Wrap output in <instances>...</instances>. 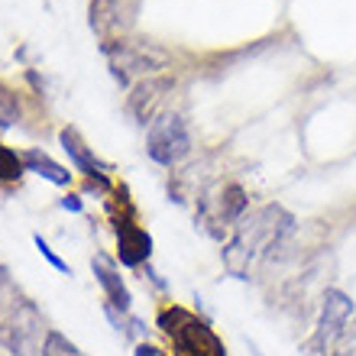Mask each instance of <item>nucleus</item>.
I'll return each mask as SVG.
<instances>
[{
    "instance_id": "obj_1",
    "label": "nucleus",
    "mask_w": 356,
    "mask_h": 356,
    "mask_svg": "<svg viewBox=\"0 0 356 356\" xmlns=\"http://www.w3.org/2000/svg\"><path fill=\"white\" fill-rule=\"evenodd\" d=\"M159 327L172 340L178 356H227L224 343L211 330V324L195 318L191 311L178 308V305L159 311Z\"/></svg>"
},
{
    "instance_id": "obj_2",
    "label": "nucleus",
    "mask_w": 356,
    "mask_h": 356,
    "mask_svg": "<svg viewBox=\"0 0 356 356\" xmlns=\"http://www.w3.org/2000/svg\"><path fill=\"white\" fill-rule=\"evenodd\" d=\"M104 56L111 58V72L113 78L120 81L123 88L130 85L133 75H146L152 78L156 72L172 65V56L156 42H146V39H113V42H104Z\"/></svg>"
},
{
    "instance_id": "obj_3",
    "label": "nucleus",
    "mask_w": 356,
    "mask_h": 356,
    "mask_svg": "<svg viewBox=\"0 0 356 356\" xmlns=\"http://www.w3.org/2000/svg\"><path fill=\"white\" fill-rule=\"evenodd\" d=\"M46 337L49 330L33 301H19L10 311V318L0 324V347L10 356H39L46 347Z\"/></svg>"
},
{
    "instance_id": "obj_4",
    "label": "nucleus",
    "mask_w": 356,
    "mask_h": 356,
    "mask_svg": "<svg viewBox=\"0 0 356 356\" xmlns=\"http://www.w3.org/2000/svg\"><path fill=\"white\" fill-rule=\"evenodd\" d=\"M188 149H191V136H188V127L178 113H159V117L149 123L146 152H149L152 162L172 169V165H178V162L185 159Z\"/></svg>"
},
{
    "instance_id": "obj_5",
    "label": "nucleus",
    "mask_w": 356,
    "mask_h": 356,
    "mask_svg": "<svg viewBox=\"0 0 356 356\" xmlns=\"http://www.w3.org/2000/svg\"><path fill=\"white\" fill-rule=\"evenodd\" d=\"M353 298H350L347 291L340 289H327L324 291V305H321V318H318V334H314V340H318L321 353H334V347H337L340 340H343V334H347V324L350 318H353Z\"/></svg>"
},
{
    "instance_id": "obj_6",
    "label": "nucleus",
    "mask_w": 356,
    "mask_h": 356,
    "mask_svg": "<svg viewBox=\"0 0 356 356\" xmlns=\"http://www.w3.org/2000/svg\"><path fill=\"white\" fill-rule=\"evenodd\" d=\"M133 23V0H91V29L104 42L123 39Z\"/></svg>"
},
{
    "instance_id": "obj_7",
    "label": "nucleus",
    "mask_w": 356,
    "mask_h": 356,
    "mask_svg": "<svg viewBox=\"0 0 356 356\" xmlns=\"http://www.w3.org/2000/svg\"><path fill=\"white\" fill-rule=\"evenodd\" d=\"M113 234H117V256H120L123 266H130V269H136V266L149 263L152 256V236L143 230L133 217H120L117 224H113Z\"/></svg>"
},
{
    "instance_id": "obj_8",
    "label": "nucleus",
    "mask_w": 356,
    "mask_h": 356,
    "mask_svg": "<svg viewBox=\"0 0 356 356\" xmlns=\"http://www.w3.org/2000/svg\"><path fill=\"white\" fill-rule=\"evenodd\" d=\"M91 269H94V279H97V285H101L104 295H107V305H113V308H120V311H130L133 295H130V289L123 285L120 269H117V263H113L111 256H107V253H97L91 259Z\"/></svg>"
},
{
    "instance_id": "obj_9",
    "label": "nucleus",
    "mask_w": 356,
    "mask_h": 356,
    "mask_svg": "<svg viewBox=\"0 0 356 356\" xmlns=\"http://www.w3.org/2000/svg\"><path fill=\"white\" fill-rule=\"evenodd\" d=\"M165 88H169L165 78H146V81H140L130 94V113L133 117H136L140 123L156 120V117H159V101L165 97V94H162Z\"/></svg>"
},
{
    "instance_id": "obj_10",
    "label": "nucleus",
    "mask_w": 356,
    "mask_h": 356,
    "mask_svg": "<svg viewBox=\"0 0 356 356\" xmlns=\"http://www.w3.org/2000/svg\"><path fill=\"white\" fill-rule=\"evenodd\" d=\"M246 207H250V197H246L243 188L224 185V191L217 197V214H214V220H211V227L214 224H240L246 214Z\"/></svg>"
},
{
    "instance_id": "obj_11",
    "label": "nucleus",
    "mask_w": 356,
    "mask_h": 356,
    "mask_svg": "<svg viewBox=\"0 0 356 356\" xmlns=\"http://www.w3.org/2000/svg\"><path fill=\"white\" fill-rule=\"evenodd\" d=\"M23 165H26V172H36L39 178H46V181H52V185H58V188H65L68 181H72V172H68L65 165L52 162L42 149H26L23 152Z\"/></svg>"
},
{
    "instance_id": "obj_12",
    "label": "nucleus",
    "mask_w": 356,
    "mask_h": 356,
    "mask_svg": "<svg viewBox=\"0 0 356 356\" xmlns=\"http://www.w3.org/2000/svg\"><path fill=\"white\" fill-rule=\"evenodd\" d=\"M58 143H62V149L68 152V159L75 162V169H78V172H85V175H91V172L101 169V165H97V159L91 156V149L85 146V140L78 136V130L65 127V130L58 133Z\"/></svg>"
},
{
    "instance_id": "obj_13",
    "label": "nucleus",
    "mask_w": 356,
    "mask_h": 356,
    "mask_svg": "<svg viewBox=\"0 0 356 356\" xmlns=\"http://www.w3.org/2000/svg\"><path fill=\"white\" fill-rule=\"evenodd\" d=\"M42 356H88L65 337V334H58V330H49L46 337V347H42Z\"/></svg>"
},
{
    "instance_id": "obj_14",
    "label": "nucleus",
    "mask_w": 356,
    "mask_h": 356,
    "mask_svg": "<svg viewBox=\"0 0 356 356\" xmlns=\"http://www.w3.org/2000/svg\"><path fill=\"white\" fill-rule=\"evenodd\" d=\"M23 156H17L13 149H7V146H0V181H17L19 175H23Z\"/></svg>"
},
{
    "instance_id": "obj_15",
    "label": "nucleus",
    "mask_w": 356,
    "mask_h": 356,
    "mask_svg": "<svg viewBox=\"0 0 356 356\" xmlns=\"http://www.w3.org/2000/svg\"><path fill=\"white\" fill-rule=\"evenodd\" d=\"M17 120H19V101H17V94L10 91V88L0 85V127L7 130V127H13Z\"/></svg>"
},
{
    "instance_id": "obj_16",
    "label": "nucleus",
    "mask_w": 356,
    "mask_h": 356,
    "mask_svg": "<svg viewBox=\"0 0 356 356\" xmlns=\"http://www.w3.org/2000/svg\"><path fill=\"white\" fill-rule=\"evenodd\" d=\"M33 243H36V250H39V253H42V256H46V259H49V266H52V269H58V272H65V275H72V269H68V263H65V259H62V256H58L56 253V250H52V246H49L46 243V240H42V236H33Z\"/></svg>"
},
{
    "instance_id": "obj_17",
    "label": "nucleus",
    "mask_w": 356,
    "mask_h": 356,
    "mask_svg": "<svg viewBox=\"0 0 356 356\" xmlns=\"http://www.w3.org/2000/svg\"><path fill=\"white\" fill-rule=\"evenodd\" d=\"M62 207H65V211H72V214H81V211H85V201H81L78 195H65V197H62Z\"/></svg>"
},
{
    "instance_id": "obj_18",
    "label": "nucleus",
    "mask_w": 356,
    "mask_h": 356,
    "mask_svg": "<svg viewBox=\"0 0 356 356\" xmlns=\"http://www.w3.org/2000/svg\"><path fill=\"white\" fill-rule=\"evenodd\" d=\"M133 356H169V353H165V350H159V347H152V343H136Z\"/></svg>"
}]
</instances>
